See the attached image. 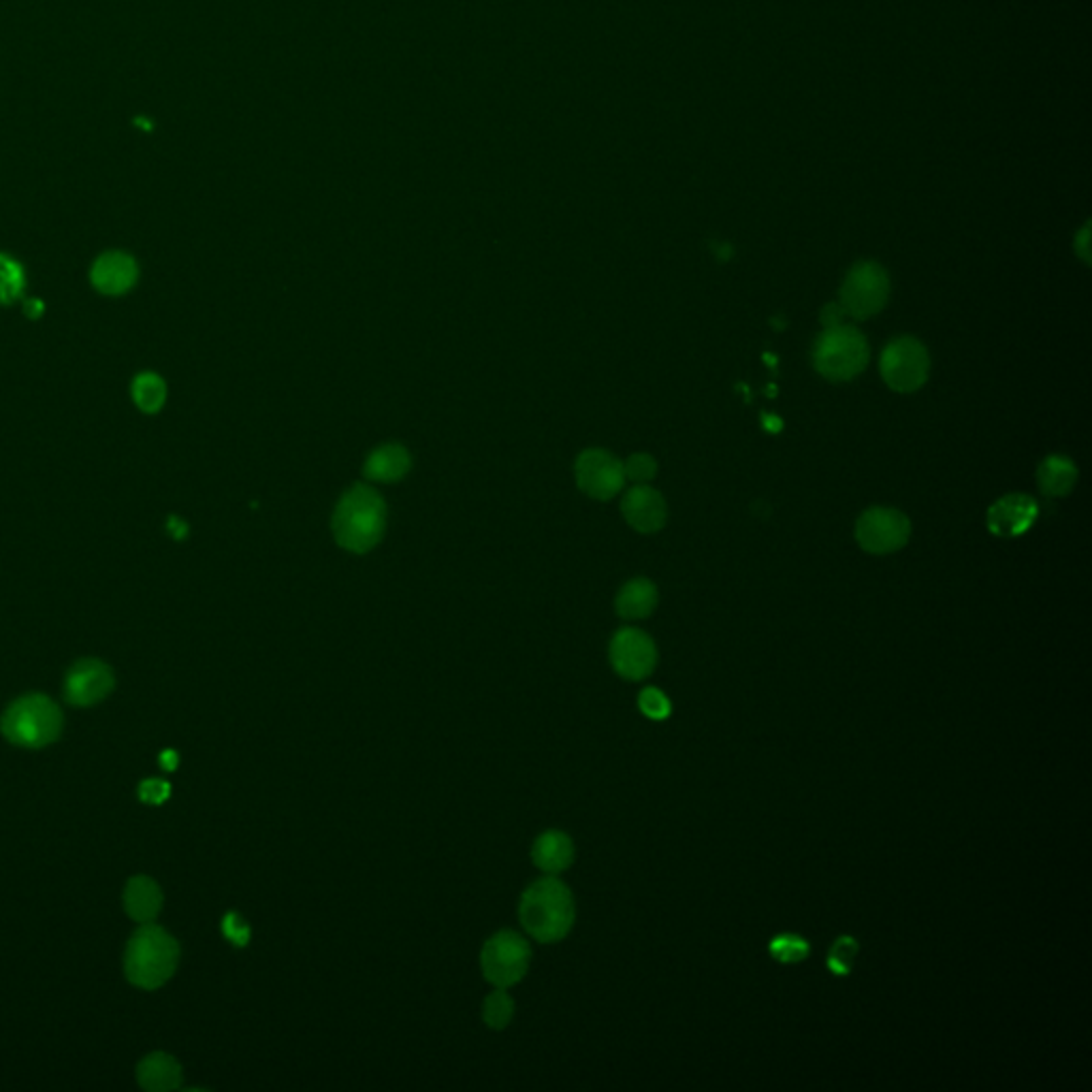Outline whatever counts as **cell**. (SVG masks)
<instances>
[{"label":"cell","mask_w":1092,"mask_h":1092,"mask_svg":"<svg viewBox=\"0 0 1092 1092\" xmlns=\"http://www.w3.org/2000/svg\"><path fill=\"white\" fill-rule=\"evenodd\" d=\"M768 952L774 960L783 962V964H797V962H803L809 958L811 954V945L805 937L801 935H793V933H783V935H777L770 943H768Z\"/></svg>","instance_id":"obj_24"},{"label":"cell","mask_w":1092,"mask_h":1092,"mask_svg":"<svg viewBox=\"0 0 1092 1092\" xmlns=\"http://www.w3.org/2000/svg\"><path fill=\"white\" fill-rule=\"evenodd\" d=\"M856 954H858V941L854 937H839L835 941V945L830 947V954H828V969L835 973V975H849L851 973V966H854V960H856Z\"/></svg>","instance_id":"obj_26"},{"label":"cell","mask_w":1092,"mask_h":1092,"mask_svg":"<svg viewBox=\"0 0 1092 1092\" xmlns=\"http://www.w3.org/2000/svg\"><path fill=\"white\" fill-rule=\"evenodd\" d=\"M912 536V523L905 513L875 506L862 513L856 523V540L870 555H889L901 551Z\"/></svg>","instance_id":"obj_9"},{"label":"cell","mask_w":1092,"mask_h":1092,"mask_svg":"<svg viewBox=\"0 0 1092 1092\" xmlns=\"http://www.w3.org/2000/svg\"><path fill=\"white\" fill-rule=\"evenodd\" d=\"M137 1079L146 1090L152 1092L175 1090L181 1084V1067L173 1056L154 1052L137 1065Z\"/></svg>","instance_id":"obj_20"},{"label":"cell","mask_w":1092,"mask_h":1092,"mask_svg":"<svg viewBox=\"0 0 1092 1092\" xmlns=\"http://www.w3.org/2000/svg\"><path fill=\"white\" fill-rule=\"evenodd\" d=\"M638 707L643 711L645 717L653 720V722H664L670 717L672 713V705H670V698L666 696V693L657 687H647L640 691L638 696Z\"/></svg>","instance_id":"obj_27"},{"label":"cell","mask_w":1092,"mask_h":1092,"mask_svg":"<svg viewBox=\"0 0 1092 1092\" xmlns=\"http://www.w3.org/2000/svg\"><path fill=\"white\" fill-rule=\"evenodd\" d=\"M124 909L141 924L152 922L162 909V892L150 877H133L124 889Z\"/></svg>","instance_id":"obj_16"},{"label":"cell","mask_w":1092,"mask_h":1092,"mask_svg":"<svg viewBox=\"0 0 1092 1092\" xmlns=\"http://www.w3.org/2000/svg\"><path fill=\"white\" fill-rule=\"evenodd\" d=\"M847 321V312L841 304H828L824 310H822V325L824 329H832V327H839V325H845Z\"/></svg>","instance_id":"obj_31"},{"label":"cell","mask_w":1092,"mask_h":1092,"mask_svg":"<svg viewBox=\"0 0 1092 1092\" xmlns=\"http://www.w3.org/2000/svg\"><path fill=\"white\" fill-rule=\"evenodd\" d=\"M171 797V785L162 779H146L139 785V799L148 805H162Z\"/></svg>","instance_id":"obj_30"},{"label":"cell","mask_w":1092,"mask_h":1092,"mask_svg":"<svg viewBox=\"0 0 1092 1092\" xmlns=\"http://www.w3.org/2000/svg\"><path fill=\"white\" fill-rule=\"evenodd\" d=\"M64 717L56 703L43 693L18 698L0 717L3 736L24 749H41L56 743L62 734Z\"/></svg>","instance_id":"obj_4"},{"label":"cell","mask_w":1092,"mask_h":1092,"mask_svg":"<svg viewBox=\"0 0 1092 1092\" xmlns=\"http://www.w3.org/2000/svg\"><path fill=\"white\" fill-rule=\"evenodd\" d=\"M1039 488L1048 495V498H1062V495L1071 493L1077 482V467L1071 459L1060 455H1050L1037 472Z\"/></svg>","instance_id":"obj_21"},{"label":"cell","mask_w":1092,"mask_h":1092,"mask_svg":"<svg viewBox=\"0 0 1092 1092\" xmlns=\"http://www.w3.org/2000/svg\"><path fill=\"white\" fill-rule=\"evenodd\" d=\"M413 467L410 453L402 444L378 446L365 461V476L373 482H397Z\"/></svg>","instance_id":"obj_17"},{"label":"cell","mask_w":1092,"mask_h":1092,"mask_svg":"<svg viewBox=\"0 0 1092 1092\" xmlns=\"http://www.w3.org/2000/svg\"><path fill=\"white\" fill-rule=\"evenodd\" d=\"M624 474H626V480L630 478L636 484H649L655 478V474H657V463H655V459L651 455L636 453V455L626 459Z\"/></svg>","instance_id":"obj_28"},{"label":"cell","mask_w":1092,"mask_h":1092,"mask_svg":"<svg viewBox=\"0 0 1092 1092\" xmlns=\"http://www.w3.org/2000/svg\"><path fill=\"white\" fill-rule=\"evenodd\" d=\"M525 931L540 943L561 941L574 926L576 907L570 887L557 877H544L528 887L519 907Z\"/></svg>","instance_id":"obj_2"},{"label":"cell","mask_w":1092,"mask_h":1092,"mask_svg":"<svg viewBox=\"0 0 1092 1092\" xmlns=\"http://www.w3.org/2000/svg\"><path fill=\"white\" fill-rule=\"evenodd\" d=\"M137 275H139V269H137L135 258L127 252L116 250V252H106L103 256L96 258V263L92 265L90 280L98 292L116 296V294L129 292L135 286Z\"/></svg>","instance_id":"obj_15"},{"label":"cell","mask_w":1092,"mask_h":1092,"mask_svg":"<svg viewBox=\"0 0 1092 1092\" xmlns=\"http://www.w3.org/2000/svg\"><path fill=\"white\" fill-rule=\"evenodd\" d=\"M1081 246H1084V248L1079 250V252H1081V258L1088 263V248H1086V246H1088V227H1084V233H1081Z\"/></svg>","instance_id":"obj_34"},{"label":"cell","mask_w":1092,"mask_h":1092,"mask_svg":"<svg viewBox=\"0 0 1092 1092\" xmlns=\"http://www.w3.org/2000/svg\"><path fill=\"white\" fill-rule=\"evenodd\" d=\"M611 664L628 681H643L657 666V647L636 628H624L611 643Z\"/></svg>","instance_id":"obj_12"},{"label":"cell","mask_w":1092,"mask_h":1092,"mask_svg":"<svg viewBox=\"0 0 1092 1092\" xmlns=\"http://www.w3.org/2000/svg\"><path fill=\"white\" fill-rule=\"evenodd\" d=\"M532 856L540 870H544L549 875H557L574 862V843L566 832L549 830L538 837V841L534 843Z\"/></svg>","instance_id":"obj_18"},{"label":"cell","mask_w":1092,"mask_h":1092,"mask_svg":"<svg viewBox=\"0 0 1092 1092\" xmlns=\"http://www.w3.org/2000/svg\"><path fill=\"white\" fill-rule=\"evenodd\" d=\"M24 286L26 275L22 265L7 254H0V306H9L20 300Z\"/></svg>","instance_id":"obj_23"},{"label":"cell","mask_w":1092,"mask_h":1092,"mask_svg":"<svg viewBox=\"0 0 1092 1092\" xmlns=\"http://www.w3.org/2000/svg\"><path fill=\"white\" fill-rule=\"evenodd\" d=\"M513 1016H515V1001L506 992V988H498L493 995L486 997L484 1008H482V1018L491 1029H495V1031L506 1029L511 1024Z\"/></svg>","instance_id":"obj_25"},{"label":"cell","mask_w":1092,"mask_h":1092,"mask_svg":"<svg viewBox=\"0 0 1092 1092\" xmlns=\"http://www.w3.org/2000/svg\"><path fill=\"white\" fill-rule=\"evenodd\" d=\"M133 400L146 415H156L167 402V384L158 373L143 371L133 380Z\"/></svg>","instance_id":"obj_22"},{"label":"cell","mask_w":1092,"mask_h":1092,"mask_svg":"<svg viewBox=\"0 0 1092 1092\" xmlns=\"http://www.w3.org/2000/svg\"><path fill=\"white\" fill-rule=\"evenodd\" d=\"M532 962V947L528 939H523L515 931H502L491 937L480 956L484 977L498 988H509L519 983Z\"/></svg>","instance_id":"obj_8"},{"label":"cell","mask_w":1092,"mask_h":1092,"mask_svg":"<svg viewBox=\"0 0 1092 1092\" xmlns=\"http://www.w3.org/2000/svg\"><path fill=\"white\" fill-rule=\"evenodd\" d=\"M177 962V941L165 928L148 922L135 931L127 945L124 973L133 985L156 990L173 977Z\"/></svg>","instance_id":"obj_3"},{"label":"cell","mask_w":1092,"mask_h":1092,"mask_svg":"<svg viewBox=\"0 0 1092 1092\" xmlns=\"http://www.w3.org/2000/svg\"><path fill=\"white\" fill-rule=\"evenodd\" d=\"M386 528V506L380 493L367 484H357L344 493L333 513V536L350 553L371 551Z\"/></svg>","instance_id":"obj_1"},{"label":"cell","mask_w":1092,"mask_h":1092,"mask_svg":"<svg viewBox=\"0 0 1092 1092\" xmlns=\"http://www.w3.org/2000/svg\"><path fill=\"white\" fill-rule=\"evenodd\" d=\"M657 602H659L657 587L647 578H634L621 587L615 607L624 619L636 621V619H647L655 611Z\"/></svg>","instance_id":"obj_19"},{"label":"cell","mask_w":1092,"mask_h":1092,"mask_svg":"<svg viewBox=\"0 0 1092 1092\" xmlns=\"http://www.w3.org/2000/svg\"><path fill=\"white\" fill-rule=\"evenodd\" d=\"M576 482L593 500H613L626 484L624 463L602 448H589L576 459Z\"/></svg>","instance_id":"obj_10"},{"label":"cell","mask_w":1092,"mask_h":1092,"mask_svg":"<svg viewBox=\"0 0 1092 1092\" xmlns=\"http://www.w3.org/2000/svg\"><path fill=\"white\" fill-rule=\"evenodd\" d=\"M24 314H26L28 319H39V317L43 314V304H41L39 300H28V302L24 304Z\"/></svg>","instance_id":"obj_32"},{"label":"cell","mask_w":1092,"mask_h":1092,"mask_svg":"<svg viewBox=\"0 0 1092 1092\" xmlns=\"http://www.w3.org/2000/svg\"><path fill=\"white\" fill-rule=\"evenodd\" d=\"M177 762H179V758H177V753H175V751H171V749L162 751V755H160V766H162L165 770H175V768H177Z\"/></svg>","instance_id":"obj_33"},{"label":"cell","mask_w":1092,"mask_h":1092,"mask_svg":"<svg viewBox=\"0 0 1092 1092\" xmlns=\"http://www.w3.org/2000/svg\"><path fill=\"white\" fill-rule=\"evenodd\" d=\"M883 382L897 392H914L922 388L931 373V357L926 346L916 338L892 340L879 359Z\"/></svg>","instance_id":"obj_6"},{"label":"cell","mask_w":1092,"mask_h":1092,"mask_svg":"<svg viewBox=\"0 0 1092 1092\" xmlns=\"http://www.w3.org/2000/svg\"><path fill=\"white\" fill-rule=\"evenodd\" d=\"M870 348L864 333L851 325L824 329L813 344L816 369L832 382L854 380L868 365Z\"/></svg>","instance_id":"obj_5"},{"label":"cell","mask_w":1092,"mask_h":1092,"mask_svg":"<svg viewBox=\"0 0 1092 1092\" xmlns=\"http://www.w3.org/2000/svg\"><path fill=\"white\" fill-rule=\"evenodd\" d=\"M889 300V275L873 261L858 263L849 269L841 286V306L847 317L866 321L879 314Z\"/></svg>","instance_id":"obj_7"},{"label":"cell","mask_w":1092,"mask_h":1092,"mask_svg":"<svg viewBox=\"0 0 1092 1092\" xmlns=\"http://www.w3.org/2000/svg\"><path fill=\"white\" fill-rule=\"evenodd\" d=\"M116 687L114 670L101 659L77 662L64 681V698L73 707H94L103 703Z\"/></svg>","instance_id":"obj_11"},{"label":"cell","mask_w":1092,"mask_h":1092,"mask_svg":"<svg viewBox=\"0 0 1092 1092\" xmlns=\"http://www.w3.org/2000/svg\"><path fill=\"white\" fill-rule=\"evenodd\" d=\"M223 933L225 937L237 945V947H244L250 943V926L246 924V920L240 916V914H227L225 920H223Z\"/></svg>","instance_id":"obj_29"},{"label":"cell","mask_w":1092,"mask_h":1092,"mask_svg":"<svg viewBox=\"0 0 1092 1092\" xmlns=\"http://www.w3.org/2000/svg\"><path fill=\"white\" fill-rule=\"evenodd\" d=\"M1039 506L1031 495L1012 493L995 502L988 511V530L1001 538H1016L1024 534L1037 519Z\"/></svg>","instance_id":"obj_13"},{"label":"cell","mask_w":1092,"mask_h":1092,"mask_svg":"<svg viewBox=\"0 0 1092 1092\" xmlns=\"http://www.w3.org/2000/svg\"><path fill=\"white\" fill-rule=\"evenodd\" d=\"M621 513L630 528L640 534H655L666 525L668 506L662 493L649 484L632 486L621 502Z\"/></svg>","instance_id":"obj_14"}]
</instances>
